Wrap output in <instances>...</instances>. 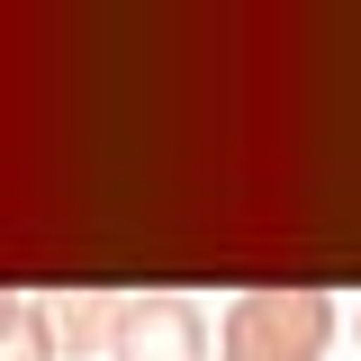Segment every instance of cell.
Returning <instances> with one entry per match:
<instances>
[{"instance_id": "cell-1", "label": "cell", "mask_w": 361, "mask_h": 361, "mask_svg": "<svg viewBox=\"0 0 361 361\" xmlns=\"http://www.w3.org/2000/svg\"><path fill=\"white\" fill-rule=\"evenodd\" d=\"M325 343H334V298L307 280L244 289L217 316V361H325Z\"/></svg>"}, {"instance_id": "cell-2", "label": "cell", "mask_w": 361, "mask_h": 361, "mask_svg": "<svg viewBox=\"0 0 361 361\" xmlns=\"http://www.w3.org/2000/svg\"><path fill=\"white\" fill-rule=\"evenodd\" d=\"M109 361H208V316L180 289H145L118 307V334H109Z\"/></svg>"}, {"instance_id": "cell-3", "label": "cell", "mask_w": 361, "mask_h": 361, "mask_svg": "<svg viewBox=\"0 0 361 361\" xmlns=\"http://www.w3.org/2000/svg\"><path fill=\"white\" fill-rule=\"evenodd\" d=\"M118 307H127V298H118V289H63V298H54V353H109V334H118Z\"/></svg>"}, {"instance_id": "cell-4", "label": "cell", "mask_w": 361, "mask_h": 361, "mask_svg": "<svg viewBox=\"0 0 361 361\" xmlns=\"http://www.w3.org/2000/svg\"><path fill=\"white\" fill-rule=\"evenodd\" d=\"M0 361H54V316L37 298H9L0 307Z\"/></svg>"}, {"instance_id": "cell-5", "label": "cell", "mask_w": 361, "mask_h": 361, "mask_svg": "<svg viewBox=\"0 0 361 361\" xmlns=\"http://www.w3.org/2000/svg\"><path fill=\"white\" fill-rule=\"evenodd\" d=\"M9 298H18V289H0V307H9Z\"/></svg>"}, {"instance_id": "cell-6", "label": "cell", "mask_w": 361, "mask_h": 361, "mask_svg": "<svg viewBox=\"0 0 361 361\" xmlns=\"http://www.w3.org/2000/svg\"><path fill=\"white\" fill-rule=\"evenodd\" d=\"M353 334H361V316H353Z\"/></svg>"}]
</instances>
